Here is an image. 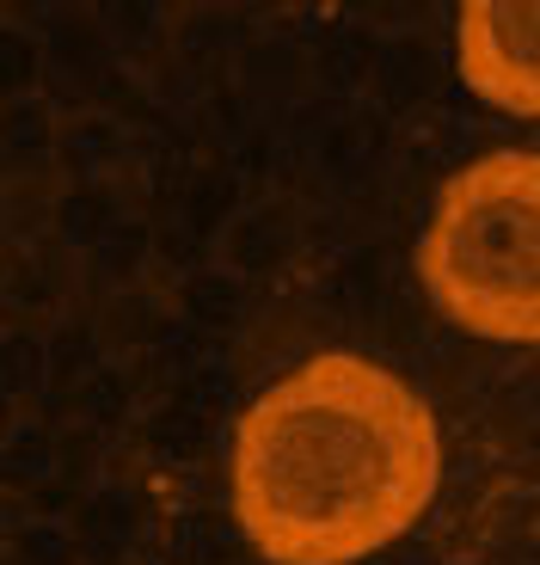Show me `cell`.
<instances>
[{
    "instance_id": "obj_1",
    "label": "cell",
    "mask_w": 540,
    "mask_h": 565,
    "mask_svg": "<svg viewBox=\"0 0 540 565\" xmlns=\"http://www.w3.org/2000/svg\"><path fill=\"white\" fill-rule=\"evenodd\" d=\"M442 492V424L399 369L320 351L234 424L228 510L270 565H363L424 523Z\"/></svg>"
},
{
    "instance_id": "obj_2",
    "label": "cell",
    "mask_w": 540,
    "mask_h": 565,
    "mask_svg": "<svg viewBox=\"0 0 540 565\" xmlns=\"http://www.w3.org/2000/svg\"><path fill=\"white\" fill-rule=\"evenodd\" d=\"M418 282L467 339L540 344V148H492L442 179Z\"/></svg>"
},
{
    "instance_id": "obj_3",
    "label": "cell",
    "mask_w": 540,
    "mask_h": 565,
    "mask_svg": "<svg viewBox=\"0 0 540 565\" xmlns=\"http://www.w3.org/2000/svg\"><path fill=\"white\" fill-rule=\"evenodd\" d=\"M455 68L473 99L540 124V0H467L455 13Z\"/></svg>"
},
{
    "instance_id": "obj_4",
    "label": "cell",
    "mask_w": 540,
    "mask_h": 565,
    "mask_svg": "<svg viewBox=\"0 0 540 565\" xmlns=\"http://www.w3.org/2000/svg\"><path fill=\"white\" fill-rule=\"evenodd\" d=\"M50 473H56V443H50V430H37V424H31V430H13V437H7V455H0V480L31 492V486H43Z\"/></svg>"
},
{
    "instance_id": "obj_5",
    "label": "cell",
    "mask_w": 540,
    "mask_h": 565,
    "mask_svg": "<svg viewBox=\"0 0 540 565\" xmlns=\"http://www.w3.org/2000/svg\"><path fill=\"white\" fill-rule=\"evenodd\" d=\"M0 541H7V516H0Z\"/></svg>"
}]
</instances>
